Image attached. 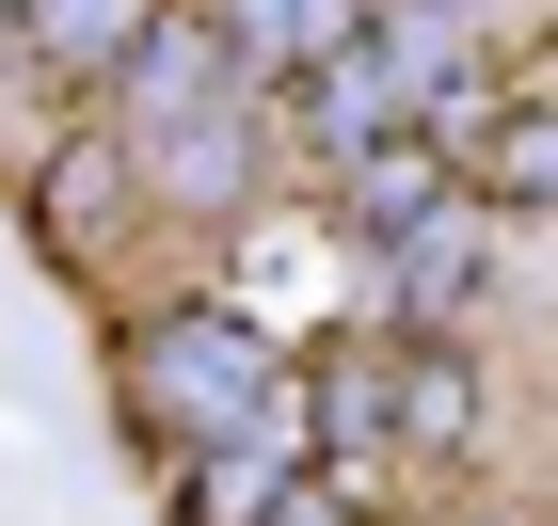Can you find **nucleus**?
I'll return each mask as SVG.
<instances>
[{
  "label": "nucleus",
  "mask_w": 558,
  "mask_h": 526,
  "mask_svg": "<svg viewBox=\"0 0 558 526\" xmlns=\"http://www.w3.org/2000/svg\"><path fill=\"white\" fill-rule=\"evenodd\" d=\"M208 33H223L240 81H319V64L351 48V0H223Z\"/></svg>",
  "instance_id": "obj_1"
},
{
  "label": "nucleus",
  "mask_w": 558,
  "mask_h": 526,
  "mask_svg": "<svg viewBox=\"0 0 558 526\" xmlns=\"http://www.w3.org/2000/svg\"><path fill=\"white\" fill-rule=\"evenodd\" d=\"M16 33L48 64H81V81H129V48L160 33V0H16Z\"/></svg>",
  "instance_id": "obj_2"
},
{
  "label": "nucleus",
  "mask_w": 558,
  "mask_h": 526,
  "mask_svg": "<svg viewBox=\"0 0 558 526\" xmlns=\"http://www.w3.org/2000/svg\"><path fill=\"white\" fill-rule=\"evenodd\" d=\"M144 367H160V399H192L175 431H223V415L256 399V351L223 335V319H192V335H160V351H144Z\"/></svg>",
  "instance_id": "obj_3"
},
{
  "label": "nucleus",
  "mask_w": 558,
  "mask_h": 526,
  "mask_svg": "<svg viewBox=\"0 0 558 526\" xmlns=\"http://www.w3.org/2000/svg\"><path fill=\"white\" fill-rule=\"evenodd\" d=\"M478 192L495 208H558V112H495L478 129Z\"/></svg>",
  "instance_id": "obj_4"
},
{
  "label": "nucleus",
  "mask_w": 558,
  "mask_h": 526,
  "mask_svg": "<svg viewBox=\"0 0 558 526\" xmlns=\"http://www.w3.org/2000/svg\"><path fill=\"white\" fill-rule=\"evenodd\" d=\"M271 479H288V463H223V479H208V526H256V511H271Z\"/></svg>",
  "instance_id": "obj_5"
},
{
  "label": "nucleus",
  "mask_w": 558,
  "mask_h": 526,
  "mask_svg": "<svg viewBox=\"0 0 558 526\" xmlns=\"http://www.w3.org/2000/svg\"><path fill=\"white\" fill-rule=\"evenodd\" d=\"M0 16H16V0H0Z\"/></svg>",
  "instance_id": "obj_6"
}]
</instances>
